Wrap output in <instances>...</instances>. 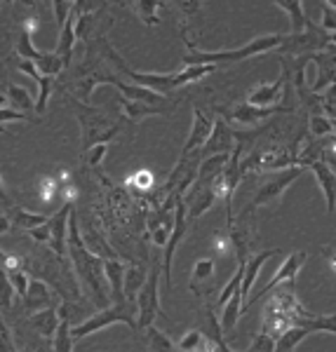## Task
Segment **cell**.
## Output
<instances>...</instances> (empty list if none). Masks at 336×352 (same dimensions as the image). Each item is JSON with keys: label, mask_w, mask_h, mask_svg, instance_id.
Wrapping results in <instances>:
<instances>
[{"label": "cell", "mask_w": 336, "mask_h": 352, "mask_svg": "<svg viewBox=\"0 0 336 352\" xmlns=\"http://www.w3.org/2000/svg\"><path fill=\"white\" fill-rule=\"evenodd\" d=\"M99 45L106 50V56L116 64L120 76H125L127 80H132V85H139V87H144V89H151V92H156L160 96L184 87V85L202 80L204 76H209V73L216 71V66H186V68H181V71H172V73H141V71H134V68H129L127 64H125V59L118 56V52L108 45V41L101 38Z\"/></svg>", "instance_id": "6da1fadb"}, {"label": "cell", "mask_w": 336, "mask_h": 352, "mask_svg": "<svg viewBox=\"0 0 336 352\" xmlns=\"http://www.w3.org/2000/svg\"><path fill=\"white\" fill-rule=\"evenodd\" d=\"M68 256L73 261V270L78 272V277L83 280V285L90 287V292L94 294V300L99 308H108L111 303V294H108V285L104 277V261L94 254L87 252V247L83 244L81 237V226H78L76 212H71V219H68Z\"/></svg>", "instance_id": "7a4b0ae2"}, {"label": "cell", "mask_w": 336, "mask_h": 352, "mask_svg": "<svg viewBox=\"0 0 336 352\" xmlns=\"http://www.w3.org/2000/svg\"><path fill=\"white\" fill-rule=\"evenodd\" d=\"M304 312L306 308L296 298V280H292L269 294V300H266L264 312H261L264 315L261 317V327L273 338H280L289 327L299 324Z\"/></svg>", "instance_id": "3957f363"}, {"label": "cell", "mask_w": 336, "mask_h": 352, "mask_svg": "<svg viewBox=\"0 0 336 352\" xmlns=\"http://www.w3.org/2000/svg\"><path fill=\"white\" fill-rule=\"evenodd\" d=\"M282 33H269V36H261L249 41L242 47L235 50H214V52H204V50H189L184 54V66H224V64H235V61L252 59V56L273 52L282 45Z\"/></svg>", "instance_id": "277c9868"}, {"label": "cell", "mask_w": 336, "mask_h": 352, "mask_svg": "<svg viewBox=\"0 0 336 352\" xmlns=\"http://www.w3.org/2000/svg\"><path fill=\"white\" fill-rule=\"evenodd\" d=\"M73 111H76L78 120H81V127H83L85 151H90L92 146H99V144H108V141L118 134V129H120V122H113L104 113L90 109V106L81 104V101H73Z\"/></svg>", "instance_id": "5b68a950"}, {"label": "cell", "mask_w": 336, "mask_h": 352, "mask_svg": "<svg viewBox=\"0 0 336 352\" xmlns=\"http://www.w3.org/2000/svg\"><path fill=\"white\" fill-rule=\"evenodd\" d=\"M111 324H127L129 329L139 331V327H136V317L132 315L129 305H108V308H101L99 312H94L92 317H87L85 322H81L78 327L71 329L73 343H78L81 338L90 336V333L101 331V329H106Z\"/></svg>", "instance_id": "8992f818"}, {"label": "cell", "mask_w": 336, "mask_h": 352, "mask_svg": "<svg viewBox=\"0 0 336 352\" xmlns=\"http://www.w3.org/2000/svg\"><path fill=\"white\" fill-rule=\"evenodd\" d=\"M160 272H162L160 265H156V268L151 270V275L146 277L144 287L139 289V294H136V298H134L136 327H139V331L153 327L156 317L162 312V308H160Z\"/></svg>", "instance_id": "52a82bcc"}, {"label": "cell", "mask_w": 336, "mask_h": 352, "mask_svg": "<svg viewBox=\"0 0 336 352\" xmlns=\"http://www.w3.org/2000/svg\"><path fill=\"white\" fill-rule=\"evenodd\" d=\"M301 174H304V167L282 169V172L273 174L271 179L266 181V184L259 188V192H256V195L252 197V204H249L247 209H242V214H244V217H252L256 209L269 207V204H277V202L282 200L284 190H287L289 186H292Z\"/></svg>", "instance_id": "ba28073f"}, {"label": "cell", "mask_w": 336, "mask_h": 352, "mask_svg": "<svg viewBox=\"0 0 336 352\" xmlns=\"http://www.w3.org/2000/svg\"><path fill=\"white\" fill-rule=\"evenodd\" d=\"M189 232V212H186V202L176 200L174 204V228L172 235H169L167 244H165V254H162V277L167 289H172V261L176 254V247L181 244V240Z\"/></svg>", "instance_id": "9c48e42d"}, {"label": "cell", "mask_w": 336, "mask_h": 352, "mask_svg": "<svg viewBox=\"0 0 336 352\" xmlns=\"http://www.w3.org/2000/svg\"><path fill=\"white\" fill-rule=\"evenodd\" d=\"M306 258H308V254H306V252H292V254H289V256L282 261L280 268L275 270V275H273L271 280L266 282V287H261L259 292H256V296L249 300V303H244L242 308H249V305L256 303V300H261L264 296H269L273 289H277V287L287 285V282L296 280V275H299L301 268L306 265Z\"/></svg>", "instance_id": "30bf717a"}, {"label": "cell", "mask_w": 336, "mask_h": 352, "mask_svg": "<svg viewBox=\"0 0 336 352\" xmlns=\"http://www.w3.org/2000/svg\"><path fill=\"white\" fill-rule=\"evenodd\" d=\"M71 212H73V204L71 202H64V207L56 209V212L50 217L48 221V228H50V247L52 252L59 256V261L66 258L68 249H66V242H68V219H71Z\"/></svg>", "instance_id": "8fae6325"}, {"label": "cell", "mask_w": 336, "mask_h": 352, "mask_svg": "<svg viewBox=\"0 0 336 352\" xmlns=\"http://www.w3.org/2000/svg\"><path fill=\"white\" fill-rule=\"evenodd\" d=\"M214 120L202 113L200 109H193V124H191V134L186 139V146L181 151V157H191V155H200V151L204 148L207 139L212 136Z\"/></svg>", "instance_id": "7c38bea8"}, {"label": "cell", "mask_w": 336, "mask_h": 352, "mask_svg": "<svg viewBox=\"0 0 336 352\" xmlns=\"http://www.w3.org/2000/svg\"><path fill=\"white\" fill-rule=\"evenodd\" d=\"M235 146V129H231V124L224 118H214V129L212 136L207 139L204 148L200 151V157L207 160L212 155H221V153H231Z\"/></svg>", "instance_id": "4fadbf2b"}, {"label": "cell", "mask_w": 336, "mask_h": 352, "mask_svg": "<svg viewBox=\"0 0 336 352\" xmlns=\"http://www.w3.org/2000/svg\"><path fill=\"white\" fill-rule=\"evenodd\" d=\"M311 61L317 64V80L308 87L311 92L320 94V89H327V87H332V85H336V47L334 45H329L322 52L311 54Z\"/></svg>", "instance_id": "5bb4252c"}, {"label": "cell", "mask_w": 336, "mask_h": 352, "mask_svg": "<svg viewBox=\"0 0 336 352\" xmlns=\"http://www.w3.org/2000/svg\"><path fill=\"white\" fill-rule=\"evenodd\" d=\"M284 87H287V76L282 73V76L277 78L275 82L256 85V87L247 96V104L256 106V109H280Z\"/></svg>", "instance_id": "9a60e30c"}, {"label": "cell", "mask_w": 336, "mask_h": 352, "mask_svg": "<svg viewBox=\"0 0 336 352\" xmlns=\"http://www.w3.org/2000/svg\"><path fill=\"white\" fill-rule=\"evenodd\" d=\"M308 169L315 174L317 186H320L324 202H327V212L334 214V209H336V174H334L332 164H327L324 160H317V162H311Z\"/></svg>", "instance_id": "2e32d148"}, {"label": "cell", "mask_w": 336, "mask_h": 352, "mask_svg": "<svg viewBox=\"0 0 336 352\" xmlns=\"http://www.w3.org/2000/svg\"><path fill=\"white\" fill-rule=\"evenodd\" d=\"M125 270H127V265H125L120 258L104 261V277H106L108 294H111L113 305H127V303H125V292H123Z\"/></svg>", "instance_id": "e0dca14e"}, {"label": "cell", "mask_w": 336, "mask_h": 352, "mask_svg": "<svg viewBox=\"0 0 336 352\" xmlns=\"http://www.w3.org/2000/svg\"><path fill=\"white\" fill-rule=\"evenodd\" d=\"M277 111H284V109H282V106H280V109H256V106L242 101V104H235L229 113H226L224 120L226 122L235 120V122L244 124V127H256L261 120H266V118L273 116V113H277Z\"/></svg>", "instance_id": "ac0fdd59"}, {"label": "cell", "mask_w": 336, "mask_h": 352, "mask_svg": "<svg viewBox=\"0 0 336 352\" xmlns=\"http://www.w3.org/2000/svg\"><path fill=\"white\" fill-rule=\"evenodd\" d=\"M24 308L26 312H38V310H45V308H52V292H50L48 282L45 280H38V277H31V282H28V289L24 296Z\"/></svg>", "instance_id": "d6986e66"}, {"label": "cell", "mask_w": 336, "mask_h": 352, "mask_svg": "<svg viewBox=\"0 0 336 352\" xmlns=\"http://www.w3.org/2000/svg\"><path fill=\"white\" fill-rule=\"evenodd\" d=\"M277 254H280L277 249H266V252L254 254V256H249L247 261H244V263H242V285H240L242 298H244V296H249V292H252L256 277H259V270L264 268L266 261L273 258V256H277Z\"/></svg>", "instance_id": "ffe728a7"}, {"label": "cell", "mask_w": 336, "mask_h": 352, "mask_svg": "<svg viewBox=\"0 0 336 352\" xmlns=\"http://www.w3.org/2000/svg\"><path fill=\"white\" fill-rule=\"evenodd\" d=\"M111 82L120 89L123 99L139 101V104H148V106H165V96L151 92V89H144V87H139V85H132V82H123L120 78H116V76L111 78Z\"/></svg>", "instance_id": "44dd1931"}, {"label": "cell", "mask_w": 336, "mask_h": 352, "mask_svg": "<svg viewBox=\"0 0 336 352\" xmlns=\"http://www.w3.org/2000/svg\"><path fill=\"white\" fill-rule=\"evenodd\" d=\"M76 21H78V12H76V8H73L71 16H68L64 28L59 31V45H56V54L61 56V61H64L66 68L71 66L73 47H76V41H78V36H76Z\"/></svg>", "instance_id": "7402d4cb"}, {"label": "cell", "mask_w": 336, "mask_h": 352, "mask_svg": "<svg viewBox=\"0 0 336 352\" xmlns=\"http://www.w3.org/2000/svg\"><path fill=\"white\" fill-rule=\"evenodd\" d=\"M59 320H61V315H59V310H56L54 305H52V308H45V310L33 312V315L28 317L31 327L36 329V331L41 333L43 338H54L56 327H59Z\"/></svg>", "instance_id": "603a6c76"}, {"label": "cell", "mask_w": 336, "mask_h": 352, "mask_svg": "<svg viewBox=\"0 0 336 352\" xmlns=\"http://www.w3.org/2000/svg\"><path fill=\"white\" fill-rule=\"evenodd\" d=\"M81 237H83V244L87 247L90 254H94V256H99L101 261H113V258H120L116 252H113V247L104 240V235H101L99 230L94 228H85L81 230Z\"/></svg>", "instance_id": "cb8c5ba5"}, {"label": "cell", "mask_w": 336, "mask_h": 352, "mask_svg": "<svg viewBox=\"0 0 336 352\" xmlns=\"http://www.w3.org/2000/svg\"><path fill=\"white\" fill-rule=\"evenodd\" d=\"M275 8H280L282 12H287L289 21H292V28L289 33L296 36V33H304L306 28V5L301 0H275Z\"/></svg>", "instance_id": "d4e9b609"}, {"label": "cell", "mask_w": 336, "mask_h": 352, "mask_svg": "<svg viewBox=\"0 0 336 352\" xmlns=\"http://www.w3.org/2000/svg\"><path fill=\"white\" fill-rule=\"evenodd\" d=\"M17 54L24 61H31V64H36V66H41L45 61V56H48V52H43V50H38L36 45H33V36L21 26H19V36H17Z\"/></svg>", "instance_id": "484cf974"}, {"label": "cell", "mask_w": 336, "mask_h": 352, "mask_svg": "<svg viewBox=\"0 0 336 352\" xmlns=\"http://www.w3.org/2000/svg\"><path fill=\"white\" fill-rule=\"evenodd\" d=\"M8 217L10 221L17 226V228H21V230H33V228H38V226H45L48 223V217L45 214H38V212H28V209L24 207H12V209H8Z\"/></svg>", "instance_id": "4316f807"}, {"label": "cell", "mask_w": 336, "mask_h": 352, "mask_svg": "<svg viewBox=\"0 0 336 352\" xmlns=\"http://www.w3.org/2000/svg\"><path fill=\"white\" fill-rule=\"evenodd\" d=\"M144 282H146L144 265H127V270H125V285H123L125 303H132L136 294H139V289L144 287Z\"/></svg>", "instance_id": "83f0119b"}, {"label": "cell", "mask_w": 336, "mask_h": 352, "mask_svg": "<svg viewBox=\"0 0 336 352\" xmlns=\"http://www.w3.org/2000/svg\"><path fill=\"white\" fill-rule=\"evenodd\" d=\"M120 106H123V113L132 122H139L141 118H146V116H160V113L174 111V109H167V106H148V104H139V101H127V99H120Z\"/></svg>", "instance_id": "f1b7e54d"}, {"label": "cell", "mask_w": 336, "mask_h": 352, "mask_svg": "<svg viewBox=\"0 0 336 352\" xmlns=\"http://www.w3.org/2000/svg\"><path fill=\"white\" fill-rule=\"evenodd\" d=\"M242 305H244V298L240 292L233 294V298L229 300V303L221 308V315H219V322H221V331H233L238 324V317H240L242 312Z\"/></svg>", "instance_id": "f546056e"}, {"label": "cell", "mask_w": 336, "mask_h": 352, "mask_svg": "<svg viewBox=\"0 0 336 352\" xmlns=\"http://www.w3.org/2000/svg\"><path fill=\"white\" fill-rule=\"evenodd\" d=\"M214 268H216V263H214V258H209V256L196 261V265H193V275H191V292L200 294L202 282H209V285H212Z\"/></svg>", "instance_id": "4dcf8cb0"}, {"label": "cell", "mask_w": 336, "mask_h": 352, "mask_svg": "<svg viewBox=\"0 0 336 352\" xmlns=\"http://www.w3.org/2000/svg\"><path fill=\"white\" fill-rule=\"evenodd\" d=\"M61 320H59V327H56V333H54V352H73V336H71V322L66 317V310L59 312Z\"/></svg>", "instance_id": "1f68e13d"}, {"label": "cell", "mask_w": 336, "mask_h": 352, "mask_svg": "<svg viewBox=\"0 0 336 352\" xmlns=\"http://www.w3.org/2000/svg\"><path fill=\"white\" fill-rule=\"evenodd\" d=\"M165 3H158V0H136L132 3L134 12L139 14V19L144 21L146 26H158L160 24V16H158V10L162 8Z\"/></svg>", "instance_id": "d6a6232c"}, {"label": "cell", "mask_w": 336, "mask_h": 352, "mask_svg": "<svg viewBox=\"0 0 336 352\" xmlns=\"http://www.w3.org/2000/svg\"><path fill=\"white\" fill-rule=\"evenodd\" d=\"M5 96H8V101L12 104V109H17V111H19V109H21V113L36 111V109H33V106H36V104H33V96L28 94V89H26V87H19V85L10 82Z\"/></svg>", "instance_id": "836d02e7"}, {"label": "cell", "mask_w": 336, "mask_h": 352, "mask_svg": "<svg viewBox=\"0 0 336 352\" xmlns=\"http://www.w3.org/2000/svg\"><path fill=\"white\" fill-rule=\"evenodd\" d=\"M144 333L153 352H176V343H172V338L165 331H160L158 327H148L144 329Z\"/></svg>", "instance_id": "e575fe53"}, {"label": "cell", "mask_w": 336, "mask_h": 352, "mask_svg": "<svg viewBox=\"0 0 336 352\" xmlns=\"http://www.w3.org/2000/svg\"><path fill=\"white\" fill-rule=\"evenodd\" d=\"M308 129H311V136H315V139H327V136L336 134V124L332 120H327L324 116H311Z\"/></svg>", "instance_id": "d590c367"}, {"label": "cell", "mask_w": 336, "mask_h": 352, "mask_svg": "<svg viewBox=\"0 0 336 352\" xmlns=\"http://www.w3.org/2000/svg\"><path fill=\"white\" fill-rule=\"evenodd\" d=\"M14 303V289L8 280V272L0 268V310L8 312Z\"/></svg>", "instance_id": "8d00e7d4"}, {"label": "cell", "mask_w": 336, "mask_h": 352, "mask_svg": "<svg viewBox=\"0 0 336 352\" xmlns=\"http://www.w3.org/2000/svg\"><path fill=\"white\" fill-rule=\"evenodd\" d=\"M56 192H59V181L52 179V176H43V179L38 181V197H41L43 202H52Z\"/></svg>", "instance_id": "74e56055"}, {"label": "cell", "mask_w": 336, "mask_h": 352, "mask_svg": "<svg viewBox=\"0 0 336 352\" xmlns=\"http://www.w3.org/2000/svg\"><path fill=\"white\" fill-rule=\"evenodd\" d=\"M244 352H275V338H273L271 333H266V331L256 333L254 340L249 343V348Z\"/></svg>", "instance_id": "f35d334b"}, {"label": "cell", "mask_w": 336, "mask_h": 352, "mask_svg": "<svg viewBox=\"0 0 336 352\" xmlns=\"http://www.w3.org/2000/svg\"><path fill=\"white\" fill-rule=\"evenodd\" d=\"M5 272H8V280H10V285H12L14 294L24 296L26 289H28V282H31V275H28L26 270H5Z\"/></svg>", "instance_id": "ab89813d"}, {"label": "cell", "mask_w": 336, "mask_h": 352, "mask_svg": "<svg viewBox=\"0 0 336 352\" xmlns=\"http://www.w3.org/2000/svg\"><path fill=\"white\" fill-rule=\"evenodd\" d=\"M127 186H132V188H136L139 192H148L153 190V174L148 172V169H141V172L132 174L127 179Z\"/></svg>", "instance_id": "60d3db41"}, {"label": "cell", "mask_w": 336, "mask_h": 352, "mask_svg": "<svg viewBox=\"0 0 336 352\" xmlns=\"http://www.w3.org/2000/svg\"><path fill=\"white\" fill-rule=\"evenodd\" d=\"M73 8H76V3H71V0H56V3H52V10H54V21H56V28H64L66 19L71 16Z\"/></svg>", "instance_id": "b9f144b4"}, {"label": "cell", "mask_w": 336, "mask_h": 352, "mask_svg": "<svg viewBox=\"0 0 336 352\" xmlns=\"http://www.w3.org/2000/svg\"><path fill=\"white\" fill-rule=\"evenodd\" d=\"M320 8H322V31L336 33V3L324 0V3H320Z\"/></svg>", "instance_id": "7bdbcfd3"}, {"label": "cell", "mask_w": 336, "mask_h": 352, "mask_svg": "<svg viewBox=\"0 0 336 352\" xmlns=\"http://www.w3.org/2000/svg\"><path fill=\"white\" fill-rule=\"evenodd\" d=\"M322 116L336 124V85L327 89V94H322Z\"/></svg>", "instance_id": "ee69618b"}, {"label": "cell", "mask_w": 336, "mask_h": 352, "mask_svg": "<svg viewBox=\"0 0 336 352\" xmlns=\"http://www.w3.org/2000/svg\"><path fill=\"white\" fill-rule=\"evenodd\" d=\"M106 153H108V146L106 144L92 146L90 151H85V164H90V167H99V164L104 162Z\"/></svg>", "instance_id": "f6af8a7d"}, {"label": "cell", "mask_w": 336, "mask_h": 352, "mask_svg": "<svg viewBox=\"0 0 336 352\" xmlns=\"http://www.w3.org/2000/svg\"><path fill=\"white\" fill-rule=\"evenodd\" d=\"M0 352H17L12 333H10V329L5 324L3 317H0Z\"/></svg>", "instance_id": "bcb514c9"}, {"label": "cell", "mask_w": 336, "mask_h": 352, "mask_svg": "<svg viewBox=\"0 0 336 352\" xmlns=\"http://www.w3.org/2000/svg\"><path fill=\"white\" fill-rule=\"evenodd\" d=\"M24 120H33V118H28L26 113L17 111V109H0V124L5 122H24Z\"/></svg>", "instance_id": "7dc6e473"}, {"label": "cell", "mask_w": 336, "mask_h": 352, "mask_svg": "<svg viewBox=\"0 0 336 352\" xmlns=\"http://www.w3.org/2000/svg\"><path fill=\"white\" fill-rule=\"evenodd\" d=\"M28 235H31L36 242H50V228H48V223L38 226V228H33V230H28Z\"/></svg>", "instance_id": "c3c4849f"}, {"label": "cell", "mask_w": 336, "mask_h": 352, "mask_svg": "<svg viewBox=\"0 0 336 352\" xmlns=\"http://www.w3.org/2000/svg\"><path fill=\"white\" fill-rule=\"evenodd\" d=\"M322 254H324V258H327V263H329V268L334 270V275H336V247H322Z\"/></svg>", "instance_id": "681fc988"}, {"label": "cell", "mask_w": 336, "mask_h": 352, "mask_svg": "<svg viewBox=\"0 0 336 352\" xmlns=\"http://www.w3.org/2000/svg\"><path fill=\"white\" fill-rule=\"evenodd\" d=\"M0 204H3L5 209H12V200H10V195H8V192H5L3 179H0Z\"/></svg>", "instance_id": "f907efd6"}, {"label": "cell", "mask_w": 336, "mask_h": 352, "mask_svg": "<svg viewBox=\"0 0 336 352\" xmlns=\"http://www.w3.org/2000/svg\"><path fill=\"white\" fill-rule=\"evenodd\" d=\"M10 228H12V221H10L8 214H3V217H0V235H5Z\"/></svg>", "instance_id": "816d5d0a"}, {"label": "cell", "mask_w": 336, "mask_h": 352, "mask_svg": "<svg viewBox=\"0 0 336 352\" xmlns=\"http://www.w3.org/2000/svg\"><path fill=\"white\" fill-rule=\"evenodd\" d=\"M5 261H8V254H5L3 249H0V268H3V265H5Z\"/></svg>", "instance_id": "f5cc1de1"}, {"label": "cell", "mask_w": 336, "mask_h": 352, "mask_svg": "<svg viewBox=\"0 0 336 352\" xmlns=\"http://www.w3.org/2000/svg\"><path fill=\"white\" fill-rule=\"evenodd\" d=\"M5 132V127H3V124H0V134H3Z\"/></svg>", "instance_id": "db71d44e"}]
</instances>
